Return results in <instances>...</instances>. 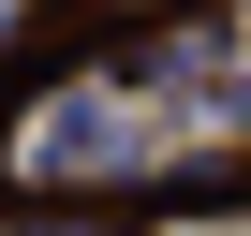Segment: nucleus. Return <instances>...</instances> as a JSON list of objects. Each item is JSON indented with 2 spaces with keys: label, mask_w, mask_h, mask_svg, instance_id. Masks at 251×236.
Instances as JSON below:
<instances>
[{
  "label": "nucleus",
  "mask_w": 251,
  "mask_h": 236,
  "mask_svg": "<svg viewBox=\"0 0 251 236\" xmlns=\"http://www.w3.org/2000/svg\"><path fill=\"white\" fill-rule=\"evenodd\" d=\"M0 236H45V221H0Z\"/></svg>",
  "instance_id": "f257e3e1"
},
{
  "label": "nucleus",
  "mask_w": 251,
  "mask_h": 236,
  "mask_svg": "<svg viewBox=\"0 0 251 236\" xmlns=\"http://www.w3.org/2000/svg\"><path fill=\"white\" fill-rule=\"evenodd\" d=\"M236 59H251V15H236Z\"/></svg>",
  "instance_id": "f03ea898"
}]
</instances>
